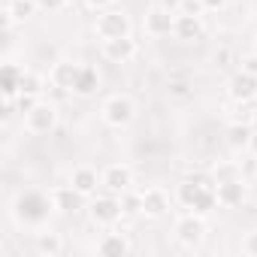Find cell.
<instances>
[{
	"label": "cell",
	"instance_id": "3",
	"mask_svg": "<svg viewBox=\"0 0 257 257\" xmlns=\"http://www.w3.org/2000/svg\"><path fill=\"white\" fill-rule=\"evenodd\" d=\"M97 37L103 40H118V37H131V16H127L124 10H103L97 16Z\"/></svg>",
	"mask_w": 257,
	"mask_h": 257
},
{
	"label": "cell",
	"instance_id": "13",
	"mask_svg": "<svg viewBox=\"0 0 257 257\" xmlns=\"http://www.w3.org/2000/svg\"><path fill=\"white\" fill-rule=\"evenodd\" d=\"M79 70H82V64H76V61H58V64H55V70H52V85L70 94V91L76 88Z\"/></svg>",
	"mask_w": 257,
	"mask_h": 257
},
{
	"label": "cell",
	"instance_id": "4",
	"mask_svg": "<svg viewBox=\"0 0 257 257\" xmlns=\"http://www.w3.org/2000/svg\"><path fill=\"white\" fill-rule=\"evenodd\" d=\"M91 221L100 224V227H112L124 218V209H121V197H112V194H103V197H94L91 206Z\"/></svg>",
	"mask_w": 257,
	"mask_h": 257
},
{
	"label": "cell",
	"instance_id": "19",
	"mask_svg": "<svg viewBox=\"0 0 257 257\" xmlns=\"http://www.w3.org/2000/svg\"><path fill=\"white\" fill-rule=\"evenodd\" d=\"M97 88H100V73H97V67H91V64H82L73 94H79V97H91V94H97Z\"/></svg>",
	"mask_w": 257,
	"mask_h": 257
},
{
	"label": "cell",
	"instance_id": "30",
	"mask_svg": "<svg viewBox=\"0 0 257 257\" xmlns=\"http://www.w3.org/2000/svg\"><path fill=\"white\" fill-rule=\"evenodd\" d=\"M245 254H251V257H257V233H251V236L245 239Z\"/></svg>",
	"mask_w": 257,
	"mask_h": 257
},
{
	"label": "cell",
	"instance_id": "15",
	"mask_svg": "<svg viewBox=\"0 0 257 257\" xmlns=\"http://www.w3.org/2000/svg\"><path fill=\"white\" fill-rule=\"evenodd\" d=\"M49 197H52V209H58V212H76V209H82V200H85L73 185H61Z\"/></svg>",
	"mask_w": 257,
	"mask_h": 257
},
{
	"label": "cell",
	"instance_id": "32",
	"mask_svg": "<svg viewBox=\"0 0 257 257\" xmlns=\"http://www.w3.org/2000/svg\"><path fill=\"white\" fill-rule=\"evenodd\" d=\"M203 4H206V10H221L227 0H203Z\"/></svg>",
	"mask_w": 257,
	"mask_h": 257
},
{
	"label": "cell",
	"instance_id": "35",
	"mask_svg": "<svg viewBox=\"0 0 257 257\" xmlns=\"http://www.w3.org/2000/svg\"><path fill=\"white\" fill-rule=\"evenodd\" d=\"M254 52H257V46H254Z\"/></svg>",
	"mask_w": 257,
	"mask_h": 257
},
{
	"label": "cell",
	"instance_id": "8",
	"mask_svg": "<svg viewBox=\"0 0 257 257\" xmlns=\"http://www.w3.org/2000/svg\"><path fill=\"white\" fill-rule=\"evenodd\" d=\"M227 94H230L233 103H251L257 97V76H251L245 70L233 73L230 82H227Z\"/></svg>",
	"mask_w": 257,
	"mask_h": 257
},
{
	"label": "cell",
	"instance_id": "20",
	"mask_svg": "<svg viewBox=\"0 0 257 257\" xmlns=\"http://www.w3.org/2000/svg\"><path fill=\"white\" fill-rule=\"evenodd\" d=\"M251 137H254V127L248 121H230V127H227V146L230 149H248Z\"/></svg>",
	"mask_w": 257,
	"mask_h": 257
},
{
	"label": "cell",
	"instance_id": "31",
	"mask_svg": "<svg viewBox=\"0 0 257 257\" xmlns=\"http://www.w3.org/2000/svg\"><path fill=\"white\" fill-rule=\"evenodd\" d=\"M170 94H173V97H185V94H188V85H185V82H173V85H170Z\"/></svg>",
	"mask_w": 257,
	"mask_h": 257
},
{
	"label": "cell",
	"instance_id": "9",
	"mask_svg": "<svg viewBox=\"0 0 257 257\" xmlns=\"http://www.w3.org/2000/svg\"><path fill=\"white\" fill-rule=\"evenodd\" d=\"M176 28V13L170 7H155L146 13V34L152 37H170Z\"/></svg>",
	"mask_w": 257,
	"mask_h": 257
},
{
	"label": "cell",
	"instance_id": "24",
	"mask_svg": "<svg viewBox=\"0 0 257 257\" xmlns=\"http://www.w3.org/2000/svg\"><path fill=\"white\" fill-rule=\"evenodd\" d=\"M43 88H46V82H43V76H40V73H34V70H25V73H22V85H19V94H31V97H40V94H43Z\"/></svg>",
	"mask_w": 257,
	"mask_h": 257
},
{
	"label": "cell",
	"instance_id": "33",
	"mask_svg": "<svg viewBox=\"0 0 257 257\" xmlns=\"http://www.w3.org/2000/svg\"><path fill=\"white\" fill-rule=\"evenodd\" d=\"M251 127L257 131V106H254V112H251Z\"/></svg>",
	"mask_w": 257,
	"mask_h": 257
},
{
	"label": "cell",
	"instance_id": "22",
	"mask_svg": "<svg viewBox=\"0 0 257 257\" xmlns=\"http://www.w3.org/2000/svg\"><path fill=\"white\" fill-rule=\"evenodd\" d=\"M34 248H37L40 257H58L64 251V239H61V233H52V230L49 233H37Z\"/></svg>",
	"mask_w": 257,
	"mask_h": 257
},
{
	"label": "cell",
	"instance_id": "7",
	"mask_svg": "<svg viewBox=\"0 0 257 257\" xmlns=\"http://www.w3.org/2000/svg\"><path fill=\"white\" fill-rule=\"evenodd\" d=\"M215 194H218V206H224V209H236V206L245 203L248 188H245V182H242L239 176H230V179H218Z\"/></svg>",
	"mask_w": 257,
	"mask_h": 257
},
{
	"label": "cell",
	"instance_id": "29",
	"mask_svg": "<svg viewBox=\"0 0 257 257\" xmlns=\"http://www.w3.org/2000/svg\"><path fill=\"white\" fill-rule=\"evenodd\" d=\"M85 4L91 7V10H97V13H103V10H109L115 0H85Z\"/></svg>",
	"mask_w": 257,
	"mask_h": 257
},
{
	"label": "cell",
	"instance_id": "10",
	"mask_svg": "<svg viewBox=\"0 0 257 257\" xmlns=\"http://www.w3.org/2000/svg\"><path fill=\"white\" fill-rule=\"evenodd\" d=\"M103 188L112 194H124L127 188H134V170L127 164H109L103 170Z\"/></svg>",
	"mask_w": 257,
	"mask_h": 257
},
{
	"label": "cell",
	"instance_id": "27",
	"mask_svg": "<svg viewBox=\"0 0 257 257\" xmlns=\"http://www.w3.org/2000/svg\"><path fill=\"white\" fill-rule=\"evenodd\" d=\"M40 4V10H49V13H58V10H64L70 0H37Z\"/></svg>",
	"mask_w": 257,
	"mask_h": 257
},
{
	"label": "cell",
	"instance_id": "5",
	"mask_svg": "<svg viewBox=\"0 0 257 257\" xmlns=\"http://www.w3.org/2000/svg\"><path fill=\"white\" fill-rule=\"evenodd\" d=\"M25 127L31 134H52L58 127V106L40 100L31 112H25Z\"/></svg>",
	"mask_w": 257,
	"mask_h": 257
},
{
	"label": "cell",
	"instance_id": "17",
	"mask_svg": "<svg viewBox=\"0 0 257 257\" xmlns=\"http://www.w3.org/2000/svg\"><path fill=\"white\" fill-rule=\"evenodd\" d=\"M97 251H100L103 257H124V254L134 251V245H131V239H127L124 233H106V236L97 242Z\"/></svg>",
	"mask_w": 257,
	"mask_h": 257
},
{
	"label": "cell",
	"instance_id": "34",
	"mask_svg": "<svg viewBox=\"0 0 257 257\" xmlns=\"http://www.w3.org/2000/svg\"><path fill=\"white\" fill-rule=\"evenodd\" d=\"M251 152H257V131H254V137H251V146H248Z\"/></svg>",
	"mask_w": 257,
	"mask_h": 257
},
{
	"label": "cell",
	"instance_id": "23",
	"mask_svg": "<svg viewBox=\"0 0 257 257\" xmlns=\"http://www.w3.org/2000/svg\"><path fill=\"white\" fill-rule=\"evenodd\" d=\"M215 209H218V194H215V188H212V185H206V188L197 194V200H194L191 212H197V215H209V212H215Z\"/></svg>",
	"mask_w": 257,
	"mask_h": 257
},
{
	"label": "cell",
	"instance_id": "18",
	"mask_svg": "<svg viewBox=\"0 0 257 257\" xmlns=\"http://www.w3.org/2000/svg\"><path fill=\"white\" fill-rule=\"evenodd\" d=\"M40 10L37 0H7V7H4V16L13 19L16 25H25L28 19H34Z\"/></svg>",
	"mask_w": 257,
	"mask_h": 257
},
{
	"label": "cell",
	"instance_id": "28",
	"mask_svg": "<svg viewBox=\"0 0 257 257\" xmlns=\"http://www.w3.org/2000/svg\"><path fill=\"white\" fill-rule=\"evenodd\" d=\"M242 70H245V73H251V76H257V52L242 58Z\"/></svg>",
	"mask_w": 257,
	"mask_h": 257
},
{
	"label": "cell",
	"instance_id": "14",
	"mask_svg": "<svg viewBox=\"0 0 257 257\" xmlns=\"http://www.w3.org/2000/svg\"><path fill=\"white\" fill-rule=\"evenodd\" d=\"M70 185H73L82 197H94L97 188L103 185V176H97V170H91V167H79V170H73Z\"/></svg>",
	"mask_w": 257,
	"mask_h": 257
},
{
	"label": "cell",
	"instance_id": "2",
	"mask_svg": "<svg viewBox=\"0 0 257 257\" xmlns=\"http://www.w3.org/2000/svg\"><path fill=\"white\" fill-rule=\"evenodd\" d=\"M137 118V103L127 97V94H112L106 103H103V121L109 127H115V131H121V127H131Z\"/></svg>",
	"mask_w": 257,
	"mask_h": 257
},
{
	"label": "cell",
	"instance_id": "26",
	"mask_svg": "<svg viewBox=\"0 0 257 257\" xmlns=\"http://www.w3.org/2000/svg\"><path fill=\"white\" fill-rule=\"evenodd\" d=\"M179 13H188V16H203V13H206V4H203V0H182V4H179Z\"/></svg>",
	"mask_w": 257,
	"mask_h": 257
},
{
	"label": "cell",
	"instance_id": "12",
	"mask_svg": "<svg viewBox=\"0 0 257 257\" xmlns=\"http://www.w3.org/2000/svg\"><path fill=\"white\" fill-rule=\"evenodd\" d=\"M103 55L112 64H127L137 55V40L131 37H118V40H103Z\"/></svg>",
	"mask_w": 257,
	"mask_h": 257
},
{
	"label": "cell",
	"instance_id": "6",
	"mask_svg": "<svg viewBox=\"0 0 257 257\" xmlns=\"http://www.w3.org/2000/svg\"><path fill=\"white\" fill-rule=\"evenodd\" d=\"M176 239L182 245H188V248H197L206 239V215H197V212L182 215L176 221Z\"/></svg>",
	"mask_w": 257,
	"mask_h": 257
},
{
	"label": "cell",
	"instance_id": "1",
	"mask_svg": "<svg viewBox=\"0 0 257 257\" xmlns=\"http://www.w3.org/2000/svg\"><path fill=\"white\" fill-rule=\"evenodd\" d=\"M49 206H52V197H46L40 191H25L16 200V218L22 224H43L49 215Z\"/></svg>",
	"mask_w": 257,
	"mask_h": 257
},
{
	"label": "cell",
	"instance_id": "25",
	"mask_svg": "<svg viewBox=\"0 0 257 257\" xmlns=\"http://www.w3.org/2000/svg\"><path fill=\"white\" fill-rule=\"evenodd\" d=\"M121 209H124V215H127V218L143 215V194H137V191L127 188V191L121 194Z\"/></svg>",
	"mask_w": 257,
	"mask_h": 257
},
{
	"label": "cell",
	"instance_id": "21",
	"mask_svg": "<svg viewBox=\"0 0 257 257\" xmlns=\"http://www.w3.org/2000/svg\"><path fill=\"white\" fill-rule=\"evenodd\" d=\"M22 67H16L13 61L4 64V70H0V91H4V97H19V85H22Z\"/></svg>",
	"mask_w": 257,
	"mask_h": 257
},
{
	"label": "cell",
	"instance_id": "11",
	"mask_svg": "<svg viewBox=\"0 0 257 257\" xmlns=\"http://www.w3.org/2000/svg\"><path fill=\"white\" fill-rule=\"evenodd\" d=\"M203 16H188V13H176V28H173V37L182 40V43H194L203 37Z\"/></svg>",
	"mask_w": 257,
	"mask_h": 257
},
{
	"label": "cell",
	"instance_id": "16",
	"mask_svg": "<svg viewBox=\"0 0 257 257\" xmlns=\"http://www.w3.org/2000/svg\"><path fill=\"white\" fill-rule=\"evenodd\" d=\"M170 212V197L161 188H149L143 194V215L146 218H164Z\"/></svg>",
	"mask_w": 257,
	"mask_h": 257
}]
</instances>
